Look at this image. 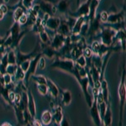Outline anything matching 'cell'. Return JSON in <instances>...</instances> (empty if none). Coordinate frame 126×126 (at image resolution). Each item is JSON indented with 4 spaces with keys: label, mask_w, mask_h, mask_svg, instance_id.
I'll return each instance as SVG.
<instances>
[{
    "label": "cell",
    "mask_w": 126,
    "mask_h": 126,
    "mask_svg": "<svg viewBox=\"0 0 126 126\" xmlns=\"http://www.w3.org/2000/svg\"><path fill=\"white\" fill-rule=\"evenodd\" d=\"M100 38L102 44H103L106 46H111L112 43L113 42L115 35H116L117 30H115L111 26H109L107 28H102L100 30Z\"/></svg>",
    "instance_id": "obj_1"
},
{
    "label": "cell",
    "mask_w": 126,
    "mask_h": 126,
    "mask_svg": "<svg viewBox=\"0 0 126 126\" xmlns=\"http://www.w3.org/2000/svg\"><path fill=\"white\" fill-rule=\"evenodd\" d=\"M50 66L61 68L65 72L72 73L73 75L75 72V62L72 59H63L62 60V59L58 58Z\"/></svg>",
    "instance_id": "obj_2"
},
{
    "label": "cell",
    "mask_w": 126,
    "mask_h": 126,
    "mask_svg": "<svg viewBox=\"0 0 126 126\" xmlns=\"http://www.w3.org/2000/svg\"><path fill=\"white\" fill-rule=\"evenodd\" d=\"M41 56V54H36L35 56H34L33 58L30 59V66L28 71L25 72V77H24V83L25 85H27V82L29 81V78L32 75H34V73L36 72V69H37L38 66V62H39V59Z\"/></svg>",
    "instance_id": "obj_3"
},
{
    "label": "cell",
    "mask_w": 126,
    "mask_h": 126,
    "mask_svg": "<svg viewBox=\"0 0 126 126\" xmlns=\"http://www.w3.org/2000/svg\"><path fill=\"white\" fill-rule=\"evenodd\" d=\"M121 82L119 87V101H120V123L122 120V112H123V107L125 103V95H126V90H125V70L124 69L123 75H122Z\"/></svg>",
    "instance_id": "obj_4"
},
{
    "label": "cell",
    "mask_w": 126,
    "mask_h": 126,
    "mask_svg": "<svg viewBox=\"0 0 126 126\" xmlns=\"http://www.w3.org/2000/svg\"><path fill=\"white\" fill-rule=\"evenodd\" d=\"M91 109H90V113L93 122L95 123V125L97 126H100L102 125V120H101L100 115H99V111L98 108H97V98L96 97H93V103L91 105Z\"/></svg>",
    "instance_id": "obj_5"
},
{
    "label": "cell",
    "mask_w": 126,
    "mask_h": 126,
    "mask_svg": "<svg viewBox=\"0 0 126 126\" xmlns=\"http://www.w3.org/2000/svg\"><path fill=\"white\" fill-rule=\"evenodd\" d=\"M65 39H66V36L62 35V34H61L59 33H56L55 34L53 40H52L50 46H51L56 50H60V49L62 47L63 45H64Z\"/></svg>",
    "instance_id": "obj_6"
},
{
    "label": "cell",
    "mask_w": 126,
    "mask_h": 126,
    "mask_svg": "<svg viewBox=\"0 0 126 126\" xmlns=\"http://www.w3.org/2000/svg\"><path fill=\"white\" fill-rule=\"evenodd\" d=\"M60 22L61 19L59 18L54 17V16H49L48 19L45 21V26L49 28V30L56 31L60 24Z\"/></svg>",
    "instance_id": "obj_7"
},
{
    "label": "cell",
    "mask_w": 126,
    "mask_h": 126,
    "mask_svg": "<svg viewBox=\"0 0 126 126\" xmlns=\"http://www.w3.org/2000/svg\"><path fill=\"white\" fill-rule=\"evenodd\" d=\"M28 111H29L30 116L32 118L35 117V115H36L35 103H34L33 94H32L30 90H29V93H28Z\"/></svg>",
    "instance_id": "obj_8"
},
{
    "label": "cell",
    "mask_w": 126,
    "mask_h": 126,
    "mask_svg": "<svg viewBox=\"0 0 126 126\" xmlns=\"http://www.w3.org/2000/svg\"><path fill=\"white\" fill-rule=\"evenodd\" d=\"M42 54L45 55L49 59H52L56 55V50L50 46V44H44L42 43Z\"/></svg>",
    "instance_id": "obj_9"
},
{
    "label": "cell",
    "mask_w": 126,
    "mask_h": 126,
    "mask_svg": "<svg viewBox=\"0 0 126 126\" xmlns=\"http://www.w3.org/2000/svg\"><path fill=\"white\" fill-rule=\"evenodd\" d=\"M90 1L91 0H87L86 3H82L79 6L78 11L75 13V16H85V17H87L88 16V14H89V3H90ZM74 15H72V16H74Z\"/></svg>",
    "instance_id": "obj_10"
},
{
    "label": "cell",
    "mask_w": 126,
    "mask_h": 126,
    "mask_svg": "<svg viewBox=\"0 0 126 126\" xmlns=\"http://www.w3.org/2000/svg\"><path fill=\"white\" fill-rule=\"evenodd\" d=\"M56 33H59L66 37V36H68L69 34H71L72 30L69 28L68 24H66V20H61L60 24H59L57 30H56Z\"/></svg>",
    "instance_id": "obj_11"
},
{
    "label": "cell",
    "mask_w": 126,
    "mask_h": 126,
    "mask_svg": "<svg viewBox=\"0 0 126 126\" xmlns=\"http://www.w3.org/2000/svg\"><path fill=\"white\" fill-rule=\"evenodd\" d=\"M85 22V16H79L78 19H76L74 25H73L72 29V34H79L81 33V30H82V26L83 23Z\"/></svg>",
    "instance_id": "obj_12"
},
{
    "label": "cell",
    "mask_w": 126,
    "mask_h": 126,
    "mask_svg": "<svg viewBox=\"0 0 126 126\" xmlns=\"http://www.w3.org/2000/svg\"><path fill=\"white\" fill-rule=\"evenodd\" d=\"M40 10L44 14H47L50 16H53L52 14V9H53V4L49 1H41L39 3Z\"/></svg>",
    "instance_id": "obj_13"
},
{
    "label": "cell",
    "mask_w": 126,
    "mask_h": 126,
    "mask_svg": "<svg viewBox=\"0 0 126 126\" xmlns=\"http://www.w3.org/2000/svg\"><path fill=\"white\" fill-rule=\"evenodd\" d=\"M100 0H91L89 3V14H88V20H92L96 16V10L99 5Z\"/></svg>",
    "instance_id": "obj_14"
},
{
    "label": "cell",
    "mask_w": 126,
    "mask_h": 126,
    "mask_svg": "<svg viewBox=\"0 0 126 126\" xmlns=\"http://www.w3.org/2000/svg\"><path fill=\"white\" fill-rule=\"evenodd\" d=\"M46 85H47V87H48V91L50 92V94H51V96L55 97V98L58 97L59 89H58L57 86H56V85L49 78H46Z\"/></svg>",
    "instance_id": "obj_15"
},
{
    "label": "cell",
    "mask_w": 126,
    "mask_h": 126,
    "mask_svg": "<svg viewBox=\"0 0 126 126\" xmlns=\"http://www.w3.org/2000/svg\"><path fill=\"white\" fill-rule=\"evenodd\" d=\"M62 119H63V113H62V107L57 106L56 109H55L54 114L52 115V119H53L54 122L56 124V125H60V124H61V122H62Z\"/></svg>",
    "instance_id": "obj_16"
},
{
    "label": "cell",
    "mask_w": 126,
    "mask_h": 126,
    "mask_svg": "<svg viewBox=\"0 0 126 126\" xmlns=\"http://www.w3.org/2000/svg\"><path fill=\"white\" fill-rule=\"evenodd\" d=\"M124 18V13L123 11H121L120 13H114L112 14V15H109V17H108V20L107 22L110 24H115L118 23V22H120L123 20Z\"/></svg>",
    "instance_id": "obj_17"
},
{
    "label": "cell",
    "mask_w": 126,
    "mask_h": 126,
    "mask_svg": "<svg viewBox=\"0 0 126 126\" xmlns=\"http://www.w3.org/2000/svg\"><path fill=\"white\" fill-rule=\"evenodd\" d=\"M10 35H11L12 39H13V42L17 39L18 36L20 33V25L18 22H15L12 26L11 30H10Z\"/></svg>",
    "instance_id": "obj_18"
},
{
    "label": "cell",
    "mask_w": 126,
    "mask_h": 126,
    "mask_svg": "<svg viewBox=\"0 0 126 126\" xmlns=\"http://www.w3.org/2000/svg\"><path fill=\"white\" fill-rule=\"evenodd\" d=\"M102 121H103V125L105 126H109L112 124V111L110 107H107L106 112L103 115Z\"/></svg>",
    "instance_id": "obj_19"
},
{
    "label": "cell",
    "mask_w": 126,
    "mask_h": 126,
    "mask_svg": "<svg viewBox=\"0 0 126 126\" xmlns=\"http://www.w3.org/2000/svg\"><path fill=\"white\" fill-rule=\"evenodd\" d=\"M69 4H70L69 0H60L57 6H56V9L60 11L61 13H66L68 9Z\"/></svg>",
    "instance_id": "obj_20"
},
{
    "label": "cell",
    "mask_w": 126,
    "mask_h": 126,
    "mask_svg": "<svg viewBox=\"0 0 126 126\" xmlns=\"http://www.w3.org/2000/svg\"><path fill=\"white\" fill-rule=\"evenodd\" d=\"M52 120V114L49 110H46L42 113L41 115V123L45 125H48Z\"/></svg>",
    "instance_id": "obj_21"
},
{
    "label": "cell",
    "mask_w": 126,
    "mask_h": 126,
    "mask_svg": "<svg viewBox=\"0 0 126 126\" xmlns=\"http://www.w3.org/2000/svg\"><path fill=\"white\" fill-rule=\"evenodd\" d=\"M14 76H15V78H12V82H15V81H22L24 79L25 72L22 70L19 66H18L17 70H16V72H15V74L14 75Z\"/></svg>",
    "instance_id": "obj_22"
},
{
    "label": "cell",
    "mask_w": 126,
    "mask_h": 126,
    "mask_svg": "<svg viewBox=\"0 0 126 126\" xmlns=\"http://www.w3.org/2000/svg\"><path fill=\"white\" fill-rule=\"evenodd\" d=\"M72 102V93L69 90H65L62 92V103L65 105H69Z\"/></svg>",
    "instance_id": "obj_23"
},
{
    "label": "cell",
    "mask_w": 126,
    "mask_h": 126,
    "mask_svg": "<svg viewBox=\"0 0 126 126\" xmlns=\"http://www.w3.org/2000/svg\"><path fill=\"white\" fill-rule=\"evenodd\" d=\"M31 78L37 84H46V78L43 75H32Z\"/></svg>",
    "instance_id": "obj_24"
},
{
    "label": "cell",
    "mask_w": 126,
    "mask_h": 126,
    "mask_svg": "<svg viewBox=\"0 0 126 126\" xmlns=\"http://www.w3.org/2000/svg\"><path fill=\"white\" fill-rule=\"evenodd\" d=\"M7 56L9 64H16V54L14 49H11L9 52H7Z\"/></svg>",
    "instance_id": "obj_25"
},
{
    "label": "cell",
    "mask_w": 126,
    "mask_h": 126,
    "mask_svg": "<svg viewBox=\"0 0 126 126\" xmlns=\"http://www.w3.org/2000/svg\"><path fill=\"white\" fill-rule=\"evenodd\" d=\"M24 14V9H22L21 7H18L17 9L15 10L14 12V15H13V18H14V20L15 22H17L18 19L21 17L22 15Z\"/></svg>",
    "instance_id": "obj_26"
},
{
    "label": "cell",
    "mask_w": 126,
    "mask_h": 126,
    "mask_svg": "<svg viewBox=\"0 0 126 126\" xmlns=\"http://www.w3.org/2000/svg\"><path fill=\"white\" fill-rule=\"evenodd\" d=\"M18 65L17 64H8L7 67H6V72L11 75L12 77L15 74V72L17 70Z\"/></svg>",
    "instance_id": "obj_27"
},
{
    "label": "cell",
    "mask_w": 126,
    "mask_h": 126,
    "mask_svg": "<svg viewBox=\"0 0 126 126\" xmlns=\"http://www.w3.org/2000/svg\"><path fill=\"white\" fill-rule=\"evenodd\" d=\"M39 34H40V40L42 41V43L49 44V42H50V38H49V34L46 30L40 32Z\"/></svg>",
    "instance_id": "obj_28"
},
{
    "label": "cell",
    "mask_w": 126,
    "mask_h": 126,
    "mask_svg": "<svg viewBox=\"0 0 126 126\" xmlns=\"http://www.w3.org/2000/svg\"><path fill=\"white\" fill-rule=\"evenodd\" d=\"M37 88L39 93L43 96H46L48 93V87L46 84H37Z\"/></svg>",
    "instance_id": "obj_29"
},
{
    "label": "cell",
    "mask_w": 126,
    "mask_h": 126,
    "mask_svg": "<svg viewBox=\"0 0 126 126\" xmlns=\"http://www.w3.org/2000/svg\"><path fill=\"white\" fill-rule=\"evenodd\" d=\"M76 63L80 66H82V67H85L87 66V59L83 55H81L79 57L76 59Z\"/></svg>",
    "instance_id": "obj_30"
},
{
    "label": "cell",
    "mask_w": 126,
    "mask_h": 126,
    "mask_svg": "<svg viewBox=\"0 0 126 126\" xmlns=\"http://www.w3.org/2000/svg\"><path fill=\"white\" fill-rule=\"evenodd\" d=\"M100 46H101L100 42L97 41V40L93 41V44H92V48H91V50H93V54H97V53H98L99 50H100Z\"/></svg>",
    "instance_id": "obj_31"
},
{
    "label": "cell",
    "mask_w": 126,
    "mask_h": 126,
    "mask_svg": "<svg viewBox=\"0 0 126 126\" xmlns=\"http://www.w3.org/2000/svg\"><path fill=\"white\" fill-rule=\"evenodd\" d=\"M93 50H91V48L87 47V46H86L84 49H83L82 50V55L86 57V59H91V57H92L93 56Z\"/></svg>",
    "instance_id": "obj_32"
},
{
    "label": "cell",
    "mask_w": 126,
    "mask_h": 126,
    "mask_svg": "<svg viewBox=\"0 0 126 126\" xmlns=\"http://www.w3.org/2000/svg\"><path fill=\"white\" fill-rule=\"evenodd\" d=\"M30 59H28V60L24 61L23 62H21L19 65H18V66H19L20 67H21L22 70H23L24 72H27V71H28V69H29V66H30Z\"/></svg>",
    "instance_id": "obj_33"
},
{
    "label": "cell",
    "mask_w": 126,
    "mask_h": 126,
    "mask_svg": "<svg viewBox=\"0 0 126 126\" xmlns=\"http://www.w3.org/2000/svg\"><path fill=\"white\" fill-rule=\"evenodd\" d=\"M18 23L19 24L20 26H24L25 25L26 23L28 22V16L27 15H25V14H24V15H21V17L19 18V19H18Z\"/></svg>",
    "instance_id": "obj_34"
},
{
    "label": "cell",
    "mask_w": 126,
    "mask_h": 126,
    "mask_svg": "<svg viewBox=\"0 0 126 126\" xmlns=\"http://www.w3.org/2000/svg\"><path fill=\"white\" fill-rule=\"evenodd\" d=\"M33 1L34 0H22L23 7L27 10H29L32 7V5H33Z\"/></svg>",
    "instance_id": "obj_35"
},
{
    "label": "cell",
    "mask_w": 126,
    "mask_h": 126,
    "mask_svg": "<svg viewBox=\"0 0 126 126\" xmlns=\"http://www.w3.org/2000/svg\"><path fill=\"white\" fill-rule=\"evenodd\" d=\"M3 82H4L5 85H8L12 82V76L7 72L3 75Z\"/></svg>",
    "instance_id": "obj_36"
},
{
    "label": "cell",
    "mask_w": 126,
    "mask_h": 126,
    "mask_svg": "<svg viewBox=\"0 0 126 126\" xmlns=\"http://www.w3.org/2000/svg\"><path fill=\"white\" fill-rule=\"evenodd\" d=\"M108 17H109V14H108L106 11H102L100 13V15H99V19H100V21L103 22V23L107 22Z\"/></svg>",
    "instance_id": "obj_37"
},
{
    "label": "cell",
    "mask_w": 126,
    "mask_h": 126,
    "mask_svg": "<svg viewBox=\"0 0 126 126\" xmlns=\"http://www.w3.org/2000/svg\"><path fill=\"white\" fill-rule=\"evenodd\" d=\"M38 68L40 69V70H44L45 67H46V60L43 56H40V58L39 59V62H38Z\"/></svg>",
    "instance_id": "obj_38"
},
{
    "label": "cell",
    "mask_w": 126,
    "mask_h": 126,
    "mask_svg": "<svg viewBox=\"0 0 126 126\" xmlns=\"http://www.w3.org/2000/svg\"><path fill=\"white\" fill-rule=\"evenodd\" d=\"M60 125H62V126H68L69 125V123L67 122V120H66V119H62V122H61V124H60Z\"/></svg>",
    "instance_id": "obj_39"
},
{
    "label": "cell",
    "mask_w": 126,
    "mask_h": 126,
    "mask_svg": "<svg viewBox=\"0 0 126 126\" xmlns=\"http://www.w3.org/2000/svg\"><path fill=\"white\" fill-rule=\"evenodd\" d=\"M4 15H5V14L3 12V10L0 9V20H2L3 18H4Z\"/></svg>",
    "instance_id": "obj_40"
},
{
    "label": "cell",
    "mask_w": 126,
    "mask_h": 126,
    "mask_svg": "<svg viewBox=\"0 0 126 126\" xmlns=\"http://www.w3.org/2000/svg\"><path fill=\"white\" fill-rule=\"evenodd\" d=\"M33 125H42V123L40 122L39 120H34L33 121Z\"/></svg>",
    "instance_id": "obj_41"
},
{
    "label": "cell",
    "mask_w": 126,
    "mask_h": 126,
    "mask_svg": "<svg viewBox=\"0 0 126 126\" xmlns=\"http://www.w3.org/2000/svg\"><path fill=\"white\" fill-rule=\"evenodd\" d=\"M4 40H5V38H1V37H0V46H3V42H4Z\"/></svg>",
    "instance_id": "obj_42"
},
{
    "label": "cell",
    "mask_w": 126,
    "mask_h": 126,
    "mask_svg": "<svg viewBox=\"0 0 126 126\" xmlns=\"http://www.w3.org/2000/svg\"><path fill=\"white\" fill-rule=\"evenodd\" d=\"M3 2H4V3H9V0H3Z\"/></svg>",
    "instance_id": "obj_43"
},
{
    "label": "cell",
    "mask_w": 126,
    "mask_h": 126,
    "mask_svg": "<svg viewBox=\"0 0 126 126\" xmlns=\"http://www.w3.org/2000/svg\"><path fill=\"white\" fill-rule=\"evenodd\" d=\"M3 0H0V5H1V4H2V3H3Z\"/></svg>",
    "instance_id": "obj_44"
},
{
    "label": "cell",
    "mask_w": 126,
    "mask_h": 126,
    "mask_svg": "<svg viewBox=\"0 0 126 126\" xmlns=\"http://www.w3.org/2000/svg\"><path fill=\"white\" fill-rule=\"evenodd\" d=\"M77 2H78V4L79 5V2H80V0H77Z\"/></svg>",
    "instance_id": "obj_45"
}]
</instances>
